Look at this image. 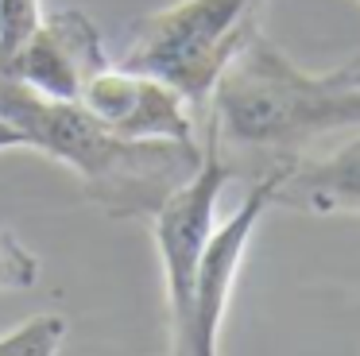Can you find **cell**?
Wrapping results in <instances>:
<instances>
[{"mask_svg": "<svg viewBox=\"0 0 360 356\" xmlns=\"http://www.w3.org/2000/svg\"><path fill=\"white\" fill-rule=\"evenodd\" d=\"M333 77H337V82H345V85H356V89H360V54H356L352 62H345V66H337Z\"/></svg>", "mask_w": 360, "mask_h": 356, "instance_id": "12", "label": "cell"}, {"mask_svg": "<svg viewBox=\"0 0 360 356\" xmlns=\"http://www.w3.org/2000/svg\"><path fill=\"white\" fill-rule=\"evenodd\" d=\"M78 105L105 128L132 139H198V108L163 77L109 62L86 82Z\"/></svg>", "mask_w": 360, "mask_h": 356, "instance_id": "6", "label": "cell"}, {"mask_svg": "<svg viewBox=\"0 0 360 356\" xmlns=\"http://www.w3.org/2000/svg\"><path fill=\"white\" fill-rule=\"evenodd\" d=\"M0 116L27 147L66 163L86 198L112 221H148L151 209L179 190L202 159L198 139H132L105 128L78 101H55L24 82H0Z\"/></svg>", "mask_w": 360, "mask_h": 356, "instance_id": "1", "label": "cell"}, {"mask_svg": "<svg viewBox=\"0 0 360 356\" xmlns=\"http://www.w3.org/2000/svg\"><path fill=\"white\" fill-rule=\"evenodd\" d=\"M39 283V260L16 232H0V291H32Z\"/></svg>", "mask_w": 360, "mask_h": 356, "instance_id": "11", "label": "cell"}, {"mask_svg": "<svg viewBox=\"0 0 360 356\" xmlns=\"http://www.w3.org/2000/svg\"><path fill=\"white\" fill-rule=\"evenodd\" d=\"M66 329L63 314H39L0 337V356H55L66 345Z\"/></svg>", "mask_w": 360, "mask_h": 356, "instance_id": "10", "label": "cell"}, {"mask_svg": "<svg viewBox=\"0 0 360 356\" xmlns=\"http://www.w3.org/2000/svg\"><path fill=\"white\" fill-rule=\"evenodd\" d=\"M4 147H27V139L20 136V132L4 120V116H0V151H4Z\"/></svg>", "mask_w": 360, "mask_h": 356, "instance_id": "13", "label": "cell"}, {"mask_svg": "<svg viewBox=\"0 0 360 356\" xmlns=\"http://www.w3.org/2000/svg\"><path fill=\"white\" fill-rule=\"evenodd\" d=\"M233 163L221 155L217 136L205 124L202 132V159L194 174L171 190L148 217L151 240H155L159 263H163V286H167V310H171V352H186L190 345V291H194V267L205 240L213 232L217 198L233 178Z\"/></svg>", "mask_w": 360, "mask_h": 356, "instance_id": "4", "label": "cell"}, {"mask_svg": "<svg viewBox=\"0 0 360 356\" xmlns=\"http://www.w3.org/2000/svg\"><path fill=\"white\" fill-rule=\"evenodd\" d=\"M210 132L221 155H256L264 170L306 159L318 139L360 128V89L333 74H306L275 43L256 35L213 85Z\"/></svg>", "mask_w": 360, "mask_h": 356, "instance_id": "2", "label": "cell"}, {"mask_svg": "<svg viewBox=\"0 0 360 356\" xmlns=\"http://www.w3.org/2000/svg\"><path fill=\"white\" fill-rule=\"evenodd\" d=\"M267 0H179L140 15L120 66L163 77L194 108H205L221 70L259 35Z\"/></svg>", "mask_w": 360, "mask_h": 356, "instance_id": "3", "label": "cell"}, {"mask_svg": "<svg viewBox=\"0 0 360 356\" xmlns=\"http://www.w3.org/2000/svg\"><path fill=\"white\" fill-rule=\"evenodd\" d=\"M43 20L39 0H0V82H12L35 23Z\"/></svg>", "mask_w": 360, "mask_h": 356, "instance_id": "9", "label": "cell"}, {"mask_svg": "<svg viewBox=\"0 0 360 356\" xmlns=\"http://www.w3.org/2000/svg\"><path fill=\"white\" fill-rule=\"evenodd\" d=\"M109 54L101 46V31L94 27L82 8L43 12L27 39L20 66L12 82H24L27 89L55 101H78L86 82L109 66Z\"/></svg>", "mask_w": 360, "mask_h": 356, "instance_id": "7", "label": "cell"}, {"mask_svg": "<svg viewBox=\"0 0 360 356\" xmlns=\"http://www.w3.org/2000/svg\"><path fill=\"white\" fill-rule=\"evenodd\" d=\"M279 174H283V167L264 170V174L244 190L240 205L225 217V224H213L210 240H205L202 255H198V267H194L186 356L217 352V337H221V322H225V310H229V294H233V283H236V275H240L244 252H248V240H252V232H256L259 217L275 205Z\"/></svg>", "mask_w": 360, "mask_h": 356, "instance_id": "5", "label": "cell"}, {"mask_svg": "<svg viewBox=\"0 0 360 356\" xmlns=\"http://www.w3.org/2000/svg\"><path fill=\"white\" fill-rule=\"evenodd\" d=\"M283 201L310 213H360V136L321 159L306 155L283 167L275 205Z\"/></svg>", "mask_w": 360, "mask_h": 356, "instance_id": "8", "label": "cell"}]
</instances>
